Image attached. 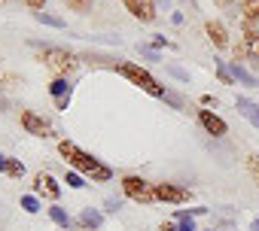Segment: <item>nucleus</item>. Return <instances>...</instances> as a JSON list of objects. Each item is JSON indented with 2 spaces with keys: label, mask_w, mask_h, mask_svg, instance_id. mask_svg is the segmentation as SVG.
I'll use <instances>...</instances> for the list:
<instances>
[{
  "label": "nucleus",
  "mask_w": 259,
  "mask_h": 231,
  "mask_svg": "<svg viewBox=\"0 0 259 231\" xmlns=\"http://www.w3.org/2000/svg\"><path fill=\"white\" fill-rule=\"evenodd\" d=\"M58 152L67 158V164L73 167V170H79L82 177H92L95 183H107L113 174H110V167L107 164H101L98 158H92L89 152H82L76 143H70V140H61L58 143Z\"/></svg>",
  "instance_id": "1"
},
{
  "label": "nucleus",
  "mask_w": 259,
  "mask_h": 231,
  "mask_svg": "<svg viewBox=\"0 0 259 231\" xmlns=\"http://www.w3.org/2000/svg\"><path fill=\"white\" fill-rule=\"evenodd\" d=\"M119 73H122L125 79H132L141 91L153 94V97H165V94H168V91H165V88H162V85H159L147 70H144V67H138V64H119Z\"/></svg>",
  "instance_id": "2"
},
{
  "label": "nucleus",
  "mask_w": 259,
  "mask_h": 231,
  "mask_svg": "<svg viewBox=\"0 0 259 231\" xmlns=\"http://www.w3.org/2000/svg\"><path fill=\"white\" fill-rule=\"evenodd\" d=\"M40 61H43L52 73H58V76L76 70V55H70L67 49H55V46H46V49L40 52Z\"/></svg>",
  "instance_id": "3"
},
{
  "label": "nucleus",
  "mask_w": 259,
  "mask_h": 231,
  "mask_svg": "<svg viewBox=\"0 0 259 231\" xmlns=\"http://www.w3.org/2000/svg\"><path fill=\"white\" fill-rule=\"evenodd\" d=\"M122 189H125L128 198L138 201V204H156V201H159V198H156V186L147 183V180H141V177H125V180H122Z\"/></svg>",
  "instance_id": "4"
},
{
  "label": "nucleus",
  "mask_w": 259,
  "mask_h": 231,
  "mask_svg": "<svg viewBox=\"0 0 259 231\" xmlns=\"http://www.w3.org/2000/svg\"><path fill=\"white\" fill-rule=\"evenodd\" d=\"M22 128H25L28 134H34V137H52V134H55L52 125L43 119V116H37V112H31V109L22 112Z\"/></svg>",
  "instance_id": "5"
},
{
  "label": "nucleus",
  "mask_w": 259,
  "mask_h": 231,
  "mask_svg": "<svg viewBox=\"0 0 259 231\" xmlns=\"http://www.w3.org/2000/svg\"><path fill=\"white\" fill-rule=\"evenodd\" d=\"M122 4L138 22H144V25L156 22V0H122Z\"/></svg>",
  "instance_id": "6"
},
{
  "label": "nucleus",
  "mask_w": 259,
  "mask_h": 231,
  "mask_svg": "<svg viewBox=\"0 0 259 231\" xmlns=\"http://www.w3.org/2000/svg\"><path fill=\"white\" fill-rule=\"evenodd\" d=\"M156 198L168 201V204H186L189 201V189L174 186V183H156Z\"/></svg>",
  "instance_id": "7"
},
{
  "label": "nucleus",
  "mask_w": 259,
  "mask_h": 231,
  "mask_svg": "<svg viewBox=\"0 0 259 231\" xmlns=\"http://www.w3.org/2000/svg\"><path fill=\"white\" fill-rule=\"evenodd\" d=\"M34 192L37 195H43V198H49V201H58V195H61V186L55 183V177L52 174H37L34 177Z\"/></svg>",
  "instance_id": "8"
},
{
  "label": "nucleus",
  "mask_w": 259,
  "mask_h": 231,
  "mask_svg": "<svg viewBox=\"0 0 259 231\" xmlns=\"http://www.w3.org/2000/svg\"><path fill=\"white\" fill-rule=\"evenodd\" d=\"M241 46H244L247 58H253V61L259 64V31H256L250 22H244V31H241Z\"/></svg>",
  "instance_id": "9"
},
{
  "label": "nucleus",
  "mask_w": 259,
  "mask_h": 231,
  "mask_svg": "<svg viewBox=\"0 0 259 231\" xmlns=\"http://www.w3.org/2000/svg\"><path fill=\"white\" fill-rule=\"evenodd\" d=\"M198 122H201L204 131L213 134V137H223V134H226V122L220 119V116H213L210 109H198Z\"/></svg>",
  "instance_id": "10"
},
{
  "label": "nucleus",
  "mask_w": 259,
  "mask_h": 231,
  "mask_svg": "<svg viewBox=\"0 0 259 231\" xmlns=\"http://www.w3.org/2000/svg\"><path fill=\"white\" fill-rule=\"evenodd\" d=\"M235 106H238V112L244 116V119H247L253 128H259V106H256L250 97H238V100H235Z\"/></svg>",
  "instance_id": "11"
},
{
  "label": "nucleus",
  "mask_w": 259,
  "mask_h": 231,
  "mask_svg": "<svg viewBox=\"0 0 259 231\" xmlns=\"http://www.w3.org/2000/svg\"><path fill=\"white\" fill-rule=\"evenodd\" d=\"M207 37H210V43H213L217 49H226V46H229V34H226L223 22H207Z\"/></svg>",
  "instance_id": "12"
},
{
  "label": "nucleus",
  "mask_w": 259,
  "mask_h": 231,
  "mask_svg": "<svg viewBox=\"0 0 259 231\" xmlns=\"http://www.w3.org/2000/svg\"><path fill=\"white\" fill-rule=\"evenodd\" d=\"M232 76H235V82H241V85H247V88H256V76H253L241 61L232 64Z\"/></svg>",
  "instance_id": "13"
},
{
  "label": "nucleus",
  "mask_w": 259,
  "mask_h": 231,
  "mask_svg": "<svg viewBox=\"0 0 259 231\" xmlns=\"http://www.w3.org/2000/svg\"><path fill=\"white\" fill-rule=\"evenodd\" d=\"M101 222H104V216H101L98 210H92V207L79 213V225H82L85 231H92V228H101Z\"/></svg>",
  "instance_id": "14"
},
{
  "label": "nucleus",
  "mask_w": 259,
  "mask_h": 231,
  "mask_svg": "<svg viewBox=\"0 0 259 231\" xmlns=\"http://www.w3.org/2000/svg\"><path fill=\"white\" fill-rule=\"evenodd\" d=\"M49 94H52V97H64V94H70V82H67L64 76L52 79V82H49Z\"/></svg>",
  "instance_id": "15"
},
{
  "label": "nucleus",
  "mask_w": 259,
  "mask_h": 231,
  "mask_svg": "<svg viewBox=\"0 0 259 231\" xmlns=\"http://www.w3.org/2000/svg\"><path fill=\"white\" fill-rule=\"evenodd\" d=\"M34 19H37L40 25H49V28H58V31L64 28V19H58V16H52V13H43V10H40V13H34Z\"/></svg>",
  "instance_id": "16"
},
{
  "label": "nucleus",
  "mask_w": 259,
  "mask_h": 231,
  "mask_svg": "<svg viewBox=\"0 0 259 231\" xmlns=\"http://www.w3.org/2000/svg\"><path fill=\"white\" fill-rule=\"evenodd\" d=\"M49 219H52L55 225H61V228H67V225H70V216H67V210H64V207H49Z\"/></svg>",
  "instance_id": "17"
},
{
  "label": "nucleus",
  "mask_w": 259,
  "mask_h": 231,
  "mask_svg": "<svg viewBox=\"0 0 259 231\" xmlns=\"http://www.w3.org/2000/svg\"><path fill=\"white\" fill-rule=\"evenodd\" d=\"M241 10H244V16H247V22H253V19H259V0H241Z\"/></svg>",
  "instance_id": "18"
},
{
  "label": "nucleus",
  "mask_w": 259,
  "mask_h": 231,
  "mask_svg": "<svg viewBox=\"0 0 259 231\" xmlns=\"http://www.w3.org/2000/svg\"><path fill=\"white\" fill-rule=\"evenodd\" d=\"M4 174H10L13 180H19V177L25 174V164H22L19 158H7V170H4Z\"/></svg>",
  "instance_id": "19"
},
{
  "label": "nucleus",
  "mask_w": 259,
  "mask_h": 231,
  "mask_svg": "<svg viewBox=\"0 0 259 231\" xmlns=\"http://www.w3.org/2000/svg\"><path fill=\"white\" fill-rule=\"evenodd\" d=\"M64 183H67L70 189H82V186H85V180H82V174H79V170H67Z\"/></svg>",
  "instance_id": "20"
},
{
  "label": "nucleus",
  "mask_w": 259,
  "mask_h": 231,
  "mask_svg": "<svg viewBox=\"0 0 259 231\" xmlns=\"http://www.w3.org/2000/svg\"><path fill=\"white\" fill-rule=\"evenodd\" d=\"M19 204H22V210H25V213H37V210H40V201H37L34 195H22V201H19Z\"/></svg>",
  "instance_id": "21"
},
{
  "label": "nucleus",
  "mask_w": 259,
  "mask_h": 231,
  "mask_svg": "<svg viewBox=\"0 0 259 231\" xmlns=\"http://www.w3.org/2000/svg\"><path fill=\"white\" fill-rule=\"evenodd\" d=\"M16 85V76L4 67V61H0V88H13Z\"/></svg>",
  "instance_id": "22"
},
{
  "label": "nucleus",
  "mask_w": 259,
  "mask_h": 231,
  "mask_svg": "<svg viewBox=\"0 0 259 231\" xmlns=\"http://www.w3.org/2000/svg\"><path fill=\"white\" fill-rule=\"evenodd\" d=\"M247 170H250V177L259 183V155H250V158H247Z\"/></svg>",
  "instance_id": "23"
},
{
  "label": "nucleus",
  "mask_w": 259,
  "mask_h": 231,
  "mask_svg": "<svg viewBox=\"0 0 259 231\" xmlns=\"http://www.w3.org/2000/svg\"><path fill=\"white\" fill-rule=\"evenodd\" d=\"M64 4H67L70 10H76V13H85V10L92 7V0H64Z\"/></svg>",
  "instance_id": "24"
},
{
  "label": "nucleus",
  "mask_w": 259,
  "mask_h": 231,
  "mask_svg": "<svg viewBox=\"0 0 259 231\" xmlns=\"http://www.w3.org/2000/svg\"><path fill=\"white\" fill-rule=\"evenodd\" d=\"M138 52H141L144 58H150V61H162V58H159V52H156V49H150V46H138ZM162 64H165V61H162Z\"/></svg>",
  "instance_id": "25"
},
{
  "label": "nucleus",
  "mask_w": 259,
  "mask_h": 231,
  "mask_svg": "<svg viewBox=\"0 0 259 231\" xmlns=\"http://www.w3.org/2000/svg\"><path fill=\"white\" fill-rule=\"evenodd\" d=\"M168 73H171L174 79H180V82H189V73H186L183 67H174V64H171V67H168Z\"/></svg>",
  "instance_id": "26"
},
{
  "label": "nucleus",
  "mask_w": 259,
  "mask_h": 231,
  "mask_svg": "<svg viewBox=\"0 0 259 231\" xmlns=\"http://www.w3.org/2000/svg\"><path fill=\"white\" fill-rule=\"evenodd\" d=\"M217 76H220V79H223L226 85H232V82H235V76H232V73H229V70H226L223 64H217Z\"/></svg>",
  "instance_id": "27"
},
{
  "label": "nucleus",
  "mask_w": 259,
  "mask_h": 231,
  "mask_svg": "<svg viewBox=\"0 0 259 231\" xmlns=\"http://www.w3.org/2000/svg\"><path fill=\"white\" fill-rule=\"evenodd\" d=\"M177 231H198V228H195L192 219H180V222H177Z\"/></svg>",
  "instance_id": "28"
},
{
  "label": "nucleus",
  "mask_w": 259,
  "mask_h": 231,
  "mask_svg": "<svg viewBox=\"0 0 259 231\" xmlns=\"http://www.w3.org/2000/svg\"><path fill=\"white\" fill-rule=\"evenodd\" d=\"M67 106H70V94H64V97H55V109H61V112H64Z\"/></svg>",
  "instance_id": "29"
},
{
  "label": "nucleus",
  "mask_w": 259,
  "mask_h": 231,
  "mask_svg": "<svg viewBox=\"0 0 259 231\" xmlns=\"http://www.w3.org/2000/svg\"><path fill=\"white\" fill-rule=\"evenodd\" d=\"M165 46H171V40H165V37H156L150 49H165Z\"/></svg>",
  "instance_id": "30"
},
{
  "label": "nucleus",
  "mask_w": 259,
  "mask_h": 231,
  "mask_svg": "<svg viewBox=\"0 0 259 231\" xmlns=\"http://www.w3.org/2000/svg\"><path fill=\"white\" fill-rule=\"evenodd\" d=\"M25 4H28V7L34 10V13H40V10H43V4H46V0H25Z\"/></svg>",
  "instance_id": "31"
},
{
  "label": "nucleus",
  "mask_w": 259,
  "mask_h": 231,
  "mask_svg": "<svg viewBox=\"0 0 259 231\" xmlns=\"http://www.w3.org/2000/svg\"><path fill=\"white\" fill-rule=\"evenodd\" d=\"M159 231H177V225H174V222H162V228H159Z\"/></svg>",
  "instance_id": "32"
},
{
  "label": "nucleus",
  "mask_w": 259,
  "mask_h": 231,
  "mask_svg": "<svg viewBox=\"0 0 259 231\" xmlns=\"http://www.w3.org/2000/svg\"><path fill=\"white\" fill-rule=\"evenodd\" d=\"M0 170H7V155L0 152Z\"/></svg>",
  "instance_id": "33"
},
{
  "label": "nucleus",
  "mask_w": 259,
  "mask_h": 231,
  "mask_svg": "<svg viewBox=\"0 0 259 231\" xmlns=\"http://www.w3.org/2000/svg\"><path fill=\"white\" fill-rule=\"evenodd\" d=\"M250 231H259V219H253V225H250Z\"/></svg>",
  "instance_id": "34"
},
{
  "label": "nucleus",
  "mask_w": 259,
  "mask_h": 231,
  "mask_svg": "<svg viewBox=\"0 0 259 231\" xmlns=\"http://www.w3.org/2000/svg\"><path fill=\"white\" fill-rule=\"evenodd\" d=\"M217 4H220V7H226V4H232V0H217Z\"/></svg>",
  "instance_id": "35"
},
{
  "label": "nucleus",
  "mask_w": 259,
  "mask_h": 231,
  "mask_svg": "<svg viewBox=\"0 0 259 231\" xmlns=\"http://www.w3.org/2000/svg\"><path fill=\"white\" fill-rule=\"evenodd\" d=\"M0 4H4V0H0Z\"/></svg>",
  "instance_id": "36"
}]
</instances>
